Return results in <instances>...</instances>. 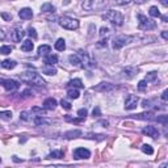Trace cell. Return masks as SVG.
Instances as JSON below:
<instances>
[{
  "instance_id": "obj_1",
  "label": "cell",
  "mask_w": 168,
  "mask_h": 168,
  "mask_svg": "<svg viewBox=\"0 0 168 168\" xmlns=\"http://www.w3.org/2000/svg\"><path fill=\"white\" fill-rule=\"evenodd\" d=\"M21 82L30 84V86H45V80L42 79V76L39 74H37L35 71H25V72L18 75Z\"/></svg>"
},
{
  "instance_id": "obj_2",
  "label": "cell",
  "mask_w": 168,
  "mask_h": 168,
  "mask_svg": "<svg viewBox=\"0 0 168 168\" xmlns=\"http://www.w3.org/2000/svg\"><path fill=\"white\" fill-rule=\"evenodd\" d=\"M106 5H108L106 0H83V2H82L83 9L84 11H88V12L105 9Z\"/></svg>"
},
{
  "instance_id": "obj_3",
  "label": "cell",
  "mask_w": 168,
  "mask_h": 168,
  "mask_svg": "<svg viewBox=\"0 0 168 168\" xmlns=\"http://www.w3.org/2000/svg\"><path fill=\"white\" fill-rule=\"evenodd\" d=\"M104 20H106V21L112 22L116 26H121L122 24H123V21H125V18H123V15L119 13L118 11H114V9L108 11L104 15Z\"/></svg>"
},
{
  "instance_id": "obj_4",
  "label": "cell",
  "mask_w": 168,
  "mask_h": 168,
  "mask_svg": "<svg viewBox=\"0 0 168 168\" xmlns=\"http://www.w3.org/2000/svg\"><path fill=\"white\" fill-rule=\"evenodd\" d=\"M59 25H61L63 29L67 30H76L79 28V21L76 18L69 17V16H62L59 18Z\"/></svg>"
},
{
  "instance_id": "obj_5",
  "label": "cell",
  "mask_w": 168,
  "mask_h": 168,
  "mask_svg": "<svg viewBox=\"0 0 168 168\" xmlns=\"http://www.w3.org/2000/svg\"><path fill=\"white\" fill-rule=\"evenodd\" d=\"M138 20H139L138 28L141 30H151V29H155V28H156V22H155L154 20L147 18L146 16H143V15H139Z\"/></svg>"
},
{
  "instance_id": "obj_6",
  "label": "cell",
  "mask_w": 168,
  "mask_h": 168,
  "mask_svg": "<svg viewBox=\"0 0 168 168\" xmlns=\"http://www.w3.org/2000/svg\"><path fill=\"white\" fill-rule=\"evenodd\" d=\"M131 38L130 35H117V37L113 38V41H112V47H113L114 50H118L121 49V47L126 46L127 43L131 42Z\"/></svg>"
},
{
  "instance_id": "obj_7",
  "label": "cell",
  "mask_w": 168,
  "mask_h": 168,
  "mask_svg": "<svg viewBox=\"0 0 168 168\" xmlns=\"http://www.w3.org/2000/svg\"><path fill=\"white\" fill-rule=\"evenodd\" d=\"M0 86H3L8 92H13L18 89L20 84L16 80H12V79H0Z\"/></svg>"
},
{
  "instance_id": "obj_8",
  "label": "cell",
  "mask_w": 168,
  "mask_h": 168,
  "mask_svg": "<svg viewBox=\"0 0 168 168\" xmlns=\"http://www.w3.org/2000/svg\"><path fill=\"white\" fill-rule=\"evenodd\" d=\"M138 102H139V99L138 96L135 95H129L125 100V109L126 110H133L138 106Z\"/></svg>"
},
{
  "instance_id": "obj_9",
  "label": "cell",
  "mask_w": 168,
  "mask_h": 168,
  "mask_svg": "<svg viewBox=\"0 0 168 168\" xmlns=\"http://www.w3.org/2000/svg\"><path fill=\"white\" fill-rule=\"evenodd\" d=\"M88 158H91L89 150L84 149V147H78V149L74 150V159H76V160H80V159H88Z\"/></svg>"
},
{
  "instance_id": "obj_10",
  "label": "cell",
  "mask_w": 168,
  "mask_h": 168,
  "mask_svg": "<svg viewBox=\"0 0 168 168\" xmlns=\"http://www.w3.org/2000/svg\"><path fill=\"white\" fill-rule=\"evenodd\" d=\"M142 131H143V134L147 135V137H151V138H156V137H159V131H158V129H156L155 126L149 125V126H146Z\"/></svg>"
},
{
  "instance_id": "obj_11",
  "label": "cell",
  "mask_w": 168,
  "mask_h": 168,
  "mask_svg": "<svg viewBox=\"0 0 168 168\" xmlns=\"http://www.w3.org/2000/svg\"><path fill=\"white\" fill-rule=\"evenodd\" d=\"M18 16L21 20H30L33 17V11H32L30 8H22V9L18 12Z\"/></svg>"
},
{
  "instance_id": "obj_12",
  "label": "cell",
  "mask_w": 168,
  "mask_h": 168,
  "mask_svg": "<svg viewBox=\"0 0 168 168\" xmlns=\"http://www.w3.org/2000/svg\"><path fill=\"white\" fill-rule=\"evenodd\" d=\"M43 108H45L46 110H53L55 109V106H57V100L53 99V97H49V99H46L45 101H43Z\"/></svg>"
},
{
  "instance_id": "obj_13",
  "label": "cell",
  "mask_w": 168,
  "mask_h": 168,
  "mask_svg": "<svg viewBox=\"0 0 168 168\" xmlns=\"http://www.w3.org/2000/svg\"><path fill=\"white\" fill-rule=\"evenodd\" d=\"M43 63L47 66H54L55 63H58V57L53 54H47L45 58H43Z\"/></svg>"
},
{
  "instance_id": "obj_14",
  "label": "cell",
  "mask_w": 168,
  "mask_h": 168,
  "mask_svg": "<svg viewBox=\"0 0 168 168\" xmlns=\"http://www.w3.org/2000/svg\"><path fill=\"white\" fill-rule=\"evenodd\" d=\"M138 72V70L137 69H134V67H126L125 70L122 71V74H123V76H125L126 79H133L135 76V74Z\"/></svg>"
},
{
  "instance_id": "obj_15",
  "label": "cell",
  "mask_w": 168,
  "mask_h": 168,
  "mask_svg": "<svg viewBox=\"0 0 168 168\" xmlns=\"http://www.w3.org/2000/svg\"><path fill=\"white\" fill-rule=\"evenodd\" d=\"M0 66L3 69H7V70H13L16 66H17V62L16 61H11V59H5V61L0 62Z\"/></svg>"
},
{
  "instance_id": "obj_16",
  "label": "cell",
  "mask_w": 168,
  "mask_h": 168,
  "mask_svg": "<svg viewBox=\"0 0 168 168\" xmlns=\"http://www.w3.org/2000/svg\"><path fill=\"white\" fill-rule=\"evenodd\" d=\"M24 34H25V33H24V30L20 29V28H17V29H15L13 33H12V39H13L15 42H20L22 39Z\"/></svg>"
},
{
  "instance_id": "obj_17",
  "label": "cell",
  "mask_w": 168,
  "mask_h": 168,
  "mask_svg": "<svg viewBox=\"0 0 168 168\" xmlns=\"http://www.w3.org/2000/svg\"><path fill=\"white\" fill-rule=\"evenodd\" d=\"M133 118H137V119H149V121H153V119H155L154 113H151V112H149V113L134 114V116H133Z\"/></svg>"
},
{
  "instance_id": "obj_18",
  "label": "cell",
  "mask_w": 168,
  "mask_h": 168,
  "mask_svg": "<svg viewBox=\"0 0 168 168\" xmlns=\"http://www.w3.org/2000/svg\"><path fill=\"white\" fill-rule=\"evenodd\" d=\"M114 88V86H112L110 83H100L97 87H93V89L96 91H112Z\"/></svg>"
},
{
  "instance_id": "obj_19",
  "label": "cell",
  "mask_w": 168,
  "mask_h": 168,
  "mask_svg": "<svg viewBox=\"0 0 168 168\" xmlns=\"http://www.w3.org/2000/svg\"><path fill=\"white\" fill-rule=\"evenodd\" d=\"M65 158V153L62 150H54L53 153L47 155V159H63Z\"/></svg>"
},
{
  "instance_id": "obj_20",
  "label": "cell",
  "mask_w": 168,
  "mask_h": 168,
  "mask_svg": "<svg viewBox=\"0 0 168 168\" xmlns=\"http://www.w3.org/2000/svg\"><path fill=\"white\" fill-rule=\"evenodd\" d=\"M34 49V45L32 42V39H25L22 43H21V50L22 51H32Z\"/></svg>"
},
{
  "instance_id": "obj_21",
  "label": "cell",
  "mask_w": 168,
  "mask_h": 168,
  "mask_svg": "<svg viewBox=\"0 0 168 168\" xmlns=\"http://www.w3.org/2000/svg\"><path fill=\"white\" fill-rule=\"evenodd\" d=\"M41 11L43 12V13H54V12H55V7L51 3H45V4H42Z\"/></svg>"
},
{
  "instance_id": "obj_22",
  "label": "cell",
  "mask_w": 168,
  "mask_h": 168,
  "mask_svg": "<svg viewBox=\"0 0 168 168\" xmlns=\"http://www.w3.org/2000/svg\"><path fill=\"white\" fill-rule=\"evenodd\" d=\"M69 61H70V63H71L72 66H75V67H80V57H79L78 53L70 55V57H69Z\"/></svg>"
},
{
  "instance_id": "obj_23",
  "label": "cell",
  "mask_w": 168,
  "mask_h": 168,
  "mask_svg": "<svg viewBox=\"0 0 168 168\" xmlns=\"http://www.w3.org/2000/svg\"><path fill=\"white\" fill-rule=\"evenodd\" d=\"M67 87H71V88H83L84 84L80 79H72V80H70L67 83Z\"/></svg>"
},
{
  "instance_id": "obj_24",
  "label": "cell",
  "mask_w": 168,
  "mask_h": 168,
  "mask_svg": "<svg viewBox=\"0 0 168 168\" xmlns=\"http://www.w3.org/2000/svg\"><path fill=\"white\" fill-rule=\"evenodd\" d=\"M80 135H82L80 130H70V131H67V133L65 134V137L67 139H75V138L80 137Z\"/></svg>"
},
{
  "instance_id": "obj_25",
  "label": "cell",
  "mask_w": 168,
  "mask_h": 168,
  "mask_svg": "<svg viewBox=\"0 0 168 168\" xmlns=\"http://www.w3.org/2000/svg\"><path fill=\"white\" fill-rule=\"evenodd\" d=\"M51 51L50 45H41L38 47V55H47Z\"/></svg>"
},
{
  "instance_id": "obj_26",
  "label": "cell",
  "mask_w": 168,
  "mask_h": 168,
  "mask_svg": "<svg viewBox=\"0 0 168 168\" xmlns=\"http://www.w3.org/2000/svg\"><path fill=\"white\" fill-rule=\"evenodd\" d=\"M54 47H55V50H58V51H63V50L66 49V41L63 38H59L58 41L55 42Z\"/></svg>"
},
{
  "instance_id": "obj_27",
  "label": "cell",
  "mask_w": 168,
  "mask_h": 168,
  "mask_svg": "<svg viewBox=\"0 0 168 168\" xmlns=\"http://www.w3.org/2000/svg\"><path fill=\"white\" fill-rule=\"evenodd\" d=\"M67 96H69L70 99L76 100V99H79V96H80V93H79V91L76 89V88H70V89L67 91Z\"/></svg>"
},
{
  "instance_id": "obj_28",
  "label": "cell",
  "mask_w": 168,
  "mask_h": 168,
  "mask_svg": "<svg viewBox=\"0 0 168 168\" xmlns=\"http://www.w3.org/2000/svg\"><path fill=\"white\" fill-rule=\"evenodd\" d=\"M50 122H51L50 119L43 118V116H38V117L34 119V123H35V125H49Z\"/></svg>"
},
{
  "instance_id": "obj_29",
  "label": "cell",
  "mask_w": 168,
  "mask_h": 168,
  "mask_svg": "<svg viewBox=\"0 0 168 168\" xmlns=\"http://www.w3.org/2000/svg\"><path fill=\"white\" fill-rule=\"evenodd\" d=\"M0 118L4 119V121H11V119H12V112L11 110L0 112Z\"/></svg>"
},
{
  "instance_id": "obj_30",
  "label": "cell",
  "mask_w": 168,
  "mask_h": 168,
  "mask_svg": "<svg viewBox=\"0 0 168 168\" xmlns=\"http://www.w3.org/2000/svg\"><path fill=\"white\" fill-rule=\"evenodd\" d=\"M43 72L45 74H47V75H55L57 74V69L55 67H53V66H47L46 65V67H43Z\"/></svg>"
},
{
  "instance_id": "obj_31",
  "label": "cell",
  "mask_w": 168,
  "mask_h": 168,
  "mask_svg": "<svg viewBox=\"0 0 168 168\" xmlns=\"http://www.w3.org/2000/svg\"><path fill=\"white\" fill-rule=\"evenodd\" d=\"M32 112L33 113H38V116H46V109L45 108H39V106H33L32 108Z\"/></svg>"
},
{
  "instance_id": "obj_32",
  "label": "cell",
  "mask_w": 168,
  "mask_h": 168,
  "mask_svg": "<svg viewBox=\"0 0 168 168\" xmlns=\"http://www.w3.org/2000/svg\"><path fill=\"white\" fill-rule=\"evenodd\" d=\"M149 13H150L151 17H160V16H162L160 12H159V9H158V7H151Z\"/></svg>"
},
{
  "instance_id": "obj_33",
  "label": "cell",
  "mask_w": 168,
  "mask_h": 168,
  "mask_svg": "<svg viewBox=\"0 0 168 168\" xmlns=\"http://www.w3.org/2000/svg\"><path fill=\"white\" fill-rule=\"evenodd\" d=\"M112 33V30L109 29V28H105V26H102L101 29H100V37L101 38H104V37H108V35H109Z\"/></svg>"
},
{
  "instance_id": "obj_34",
  "label": "cell",
  "mask_w": 168,
  "mask_h": 168,
  "mask_svg": "<svg viewBox=\"0 0 168 168\" xmlns=\"http://www.w3.org/2000/svg\"><path fill=\"white\" fill-rule=\"evenodd\" d=\"M156 76H158V72H155V71H153V72H149L146 75V79L145 80L149 83V82H154L155 79H156Z\"/></svg>"
},
{
  "instance_id": "obj_35",
  "label": "cell",
  "mask_w": 168,
  "mask_h": 168,
  "mask_svg": "<svg viewBox=\"0 0 168 168\" xmlns=\"http://www.w3.org/2000/svg\"><path fill=\"white\" fill-rule=\"evenodd\" d=\"M142 151L145 154H147V155H153L154 154V150H153V147H151L150 145H143L142 146Z\"/></svg>"
},
{
  "instance_id": "obj_36",
  "label": "cell",
  "mask_w": 168,
  "mask_h": 168,
  "mask_svg": "<svg viewBox=\"0 0 168 168\" xmlns=\"http://www.w3.org/2000/svg\"><path fill=\"white\" fill-rule=\"evenodd\" d=\"M12 53V47L11 46H7V45H4L0 47V54H3V55H7V54H9Z\"/></svg>"
},
{
  "instance_id": "obj_37",
  "label": "cell",
  "mask_w": 168,
  "mask_h": 168,
  "mask_svg": "<svg viewBox=\"0 0 168 168\" xmlns=\"http://www.w3.org/2000/svg\"><path fill=\"white\" fill-rule=\"evenodd\" d=\"M155 121H158V122H160V123H163V125H167L168 123V117L167 116H162V117H155Z\"/></svg>"
},
{
  "instance_id": "obj_38",
  "label": "cell",
  "mask_w": 168,
  "mask_h": 168,
  "mask_svg": "<svg viewBox=\"0 0 168 168\" xmlns=\"http://www.w3.org/2000/svg\"><path fill=\"white\" fill-rule=\"evenodd\" d=\"M20 118H21L22 121H29L32 117H30L29 112H21V113H20Z\"/></svg>"
},
{
  "instance_id": "obj_39",
  "label": "cell",
  "mask_w": 168,
  "mask_h": 168,
  "mask_svg": "<svg viewBox=\"0 0 168 168\" xmlns=\"http://www.w3.org/2000/svg\"><path fill=\"white\" fill-rule=\"evenodd\" d=\"M146 88H147V82L146 80H141V82L138 83V89L141 91V92H143Z\"/></svg>"
},
{
  "instance_id": "obj_40",
  "label": "cell",
  "mask_w": 168,
  "mask_h": 168,
  "mask_svg": "<svg viewBox=\"0 0 168 168\" xmlns=\"http://www.w3.org/2000/svg\"><path fill=\"white\" fill-rule=\"evenodd\" d=\"M61 105H62V108H65L66 110H70L71 108H72V106H71V104H70L69 101H66V100H62V101H61Z\"/></svg>"
},
{
  "instance_id": "obj_41",
  "label": "cell",
  "mask_w": 168,
  "mask_h": 168,
  "mask_svg": "<svg viewBox=\"0 0 168 168\" xmlns=\"http://www.w3.org/2000/svg\"><path fill=\"white\" fill-rule=\"evenodd\" d=\"M0 16H2V17L5 20V21H11V20H12V15L11 13H7V12H2V13H0Z\"/></svg>"
},
{
  "instance_id": "obj_42",
  "label": "cell",
  "mask_w": 168,
  "mask_h": 168,
  "mask_svg": "<svg viewBox=\"0 0 168 168\" xmlns=\"http://www.w3.org/2000/svg\"><path fill=\"white\" fill-rule=\"evenodd\" d=\"M87 113H88L87 109H79V110H78V116H79L80 118H86V117H87Z\"/></svg>"
},
{
  "instance_id": "obj_43",
  "label": "cell",
  "mask_w": 168,
  "mask_h": 168,
  "mask_svg": "<svg viewBox=\"0 0 168 168\" xmlns=\"http://www.w3.org/2000/svg\"><path fill=\"white\" fill-rule=\"evenodd\" d=\"M92 114H93V117H100L101 116V110H100L99 106H96L93 110H92Z\"/></svg>"
},
{
  "instance_id": "obj_44",
  "label": "cell",
  "mask_w": 168,
  "mask_h": 168,
  "mask_svg": "<svg viewBox=\"0 0 168 168\" xmlns=\"http://www.w3.org/2000/svg\"><path fill=\"white\" fill-rule=\"evenodd\" d=\"M28 34H29L30 37H33V39L37 38V33H35V30L33 29V28H29V29H28Z\"/></svg>"
},
{
  "instance_id": "obj_45",
  "label": "cell",
  "mask_w": 168,
  "mask_h": 168,
  "mask_svg": "<svg viewBox=\"0 0 168 168\" xmlns=\"http://www.w3.org/2000/svg\"><path fill=\"white\" fill-rule=\"evenodd\" d=\"M117 4H119V5H126V4H129L131 0H114Z\"/></svg>"
},
{
  "instance_id": "obj_46",
  "label": "cell",
  "mask_w": 168,
  "mask_h": 168,
  "mask_svg": "<svg viewBox=\"0 0 168 168\" xmlns=\"http://www.w3.org/2000/svg\"><path fill=\"white\" fill-rule=\"evenodd\" d=\"M167 99H168V89H164V91H163V93H162V100L166 102Z\"/></svg>"
},
{
  "instance_id": "obj_47",
  "label": "cell",
  "mask_w": 168,
  "mask_h": 168,
  "mask_svg": "<svg viewBox=\"0 0 168 168\" xmlns=\"http://www.w3.org/2000/svg\"><path fill=\"white\" fill-rule=\"evenodd\" d=\"M162 37L164 38V39H168V32L164 30V32H162Z\"/></svg>"
},
{
  "instance_id": "obj_48",
  "label": "cell",
  "mask_w": 168,
  "mask_h": 168,
  "mask_svg": "<svg viewBox=\"0 0 168 168\" xmlns=\"http://www.w3.org/2000/svg\"><path fill=\"white\" fill-rule=\"evenodd\" d=\"M4 38H5V33H4V32L0 29V41H3Z\"/></svg>"
},
{
  "instance_id": "obj_49",
  "label": "cell",
  "mask_w": 168,
  "mask_h": 168,
  "mask_svg": "<svg viewBox=\"0 0 168 168\" xmlns=\"http://www.w3.org/2000/svg\"><path fill=\"white\" fill-rule=\"evenodd\" d=\"M162 4H163V7H168V0H159Z\"/></svg>"
},
{
  "instance_id": "obj_50",
  "label": "cell",
  "mask_w": 168,
  "mask_h": 168,
  "mask_svg": "<svg viewBox=\"0 0 168 168\" xmlns=\"http://www.w3.org/2000/svg\"><path fill=\"white\" fill-rule=\"evenodd\" d=\"M160 17H162V20H163L164 22H167V21H168V17H167V16H160Z\"/></svg>"
},
{
  "instance_id": "obj_51",
  "label": "cell",
  "mask_w": 168,
  "mask_h": 168,
  "mask_svg": "<svg viewBox=\"0 0 168 168\" xmlns=\"http://www.w3.org/2000/svg\"><path fill=\"white\" fill-rule=\"evenodd\" d=\"M135 2H137V3H139V4H141V3H145V2H147V0H135Z\"/></svg>"
},
{
  "instance_id": "obj_52",
  "label": "cell",
  "mask_w": 168,
  "mask_h": 168,
  "mask_svg": "<svg viewBox=\"0 0 168 168\" xmlns=\"http://www.w3.org/2000/svg\"><path fill=\"white\" fill-rule=\"evenodd\" d=\"M13 160L15 162H20V159H17V156H13Z\"/></svg>"
},
{
  "instance_id": "obj_53",
  "label": "cell",
  "mask_w": 168,
  "mask_h": 168,
  "mask_svg": "<svg viewBox=\"0 0 168 168\" xmlns=\"http://www.w3.org/2000/svg\"><path fill=\"white\" fill-rule=\"evenodd\" d=\"M0 163H2V158H0Z\"/></svg>"
}]
</instances>
